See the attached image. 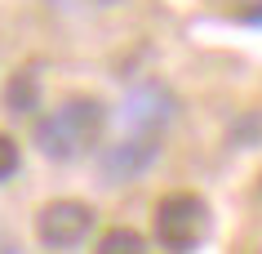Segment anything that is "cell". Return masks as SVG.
Returning <instances> with one entry per match:
<instances>
[{"label":"cell","mask_w":262,"mask_h":254,"mask_svg":"<svg viewBox=\"0 0 262 254\" xmlns=\"http://www.w3.org/2000/svg\"><path fill=\"white\" fill-rule=\"evenodd\" d=\"M107 134V107L94 94H71L36 125V147L49 161H76Z\"/></svg>","instance_id":"obj_1"},{"label":"cell","mask_w":262,"mask_h":254,"mask_svg":"<svg viewBox=\"0 0 262 254\" xmlns=\"http://www.w3.org/2000/svg\"><path fill=\"white\" fill-rule=\"evenodd\" d=\"M209 232V205L191 192H169L156 205V241L169 254H191Z\"/></svg>","instance_id":"obj_2"},{"label":"cell","mask_w":262,"mask_h":254,"mask_svg":"<svg viewBox=\"0 0 262 254\" xmlns=\"http://www.w3.org/2000/svg\"><path fill=\"white\" fill-rule=\"evenodd\" d=\"M94 232V210L84 201H49L36 214V237L45 250H76Z\"/></svg>","instance_id":"obj_3"},{"label":"cell","mask_w":262,"mask_h":254,"mask_svg":"<svg viewBox=\"0 0 262 254\" xmlns=\"http://www.w3.org/2000/svg\"><path fill=\"white\" fill-rule=\"evenodd\" d=\"M156 156H160V139H156V134H129V139L111 143L107 152H102L98 174H102L107 187L134 183V179H142V174L156 165Z\"/></svg>","instance_id":"obj_4"},{"label":"cell","mask_w":262,"mask_h":254,"mask_svg":"<svg viewBox=\"0 0 262 254\" xmlns=\"http://www.w3.org/2000/svg\"><path fill=\"white\" fill-rule=\"evenodd\" d=\"M173 112H178L173 94H169L165 85H156V81H142L138 89H129V99L120 107L124 125L134 129V134H160L173 121Z\"/></svg>","instance_id":"obj_5"},{"label":"cell","mask_w":262,"mask_h":254,"mask_svg":"<svg viewBox=\"0 0 262 254\" xmlns=\"http://www.w3.org/2000/svg\"><path fill=\"white\" fill-rule=\"evenodd\" d=\"M36 76L31 71H18V76H9V85H5V107L14 116H31L36 112Z\"/></svg>","instance_id":"obj_6"},{"label":"cell","mask_w":262,"mask_h":254,"mask_svg":"<svg viewBox=\"0 0 262 254\" xmlns=\"http://www.w3.org/2000/svg\"><path fill=\"white\" fill-rule=\"evenodd\" d=\"M94 254H147V241L134 227H111L107 237L94 245Z\"/></svg>","instance_id":"obj_7"},{"label":"cell","mask_w":262,"mask_h":254,"mask_svg":"<svg viewBox=\"0 0 262 254\" xmlns=\"http://www.w3.org/2000/svg\"><path fill=\"white\" fill-rule=\"evenodd\" d=\"M18 165H23V147H18L9 134H0V183H5V179H14Z\"/></svg>","instance_id":"obj_8"},{"label":"cell","mask_w":262,"mask_h":254,"mask_svg":"<svg viewBox=\"0 0 262 254\" xmlns=\"http://www.w3.org/2000/svg\"><path fill=\"white\" fill-rule=\"evenodd\" d=\"M245 23H258V27H262V5H258V9H245Z\"/></svg>","instance_id":"obj_9"},{"label":"cell","mask_w":262,"mask_h":254,"mask_svg":"<svg viewBox=\"0 0 262 254\" xmlns=\"http://www.w3.org/2000/svg\"><path fill=\"white\" fill-rule=\"evenodd\" d=\"M258 192H262V179H258Z\"/></svg>","instance_id":"obj_10"}]
</instances>
